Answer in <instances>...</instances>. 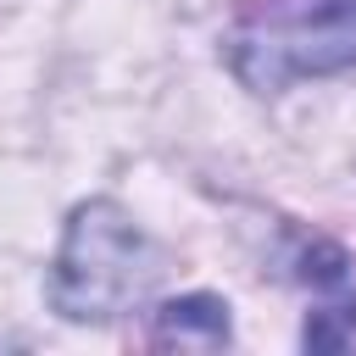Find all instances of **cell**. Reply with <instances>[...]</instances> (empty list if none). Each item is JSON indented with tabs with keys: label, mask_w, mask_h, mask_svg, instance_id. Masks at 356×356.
<instances>
[{
	"label": "cell",
	"mask_w": 356,
	"mask_h": 356,
	"mask_svg": "<svg viewBox=\"0 0 356 356\" xmlns=\"http://www.w3.org/2000/svg\"><path fill=\"white\" fill-rule=\"evenodd\" d=\"M222 56L256 95L356 67V0H239Z\"/></svg>",
	"instance_id": "obj_1"
},
{
	"label": "cell",
	"mask_w": 356,
	"mask_h": 356,
	"mask_svg": "<svg viewBox=\"0 0 356 356\" xmlns=\"http://www.w3.org/2000/svg\"><path fill=\"white\" fill-rule=\"evenodd\" d=\"M156 278H161V250L117 200H83L67 217V234L50 267V300L61 317L111 323L134 312Z\"/></svg>",
	"instance_id": "obj_2"
},
{
	"label": "cell",
	"mask_w": 356,
	"mask_h": 356,
	"mask_svg": "<svg viewBox=\"0 0 356 356\" xmlns=\"http://www.w3.org/2000/svg\"><path fill=\"white\" fill-rule=\"evenodd\" d=\"M150 345L156 350H222L228 345V300H217V295H178V300L156 306Z\"/></svg>",
	"instance_id": "obj_3"
}]
</instances>
